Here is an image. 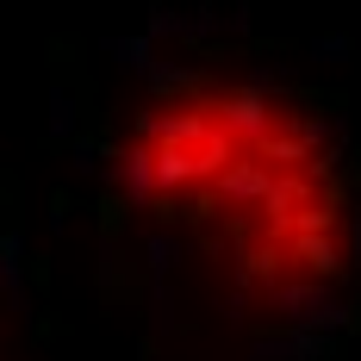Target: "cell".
Returning <instances> with one entry per match:
<instances>
[{
  "label": "cell",
  "instance_id": "6da1fadb",
  "mask_svg": "<svg viewBox=\"0 0 361 361\" xmlns=\"http://www.w3.org/2000/svg\"><path fill=\"white\" fill-rule=\"evenodd\" d=\"M125 175L243 281L305 293L343 274L349 206L324 125L262 87L193 81L137 118Z\"/></svg>",
  "mask_w": 361,
  "mask_h": 361
}]
</instances>
